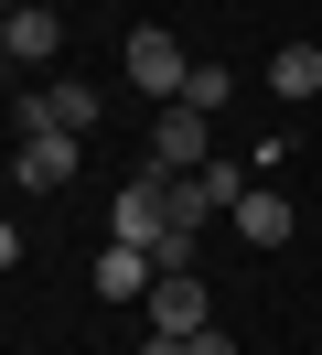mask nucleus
I'll use <instances>...</instances> for the list:
<instances>
[{
	"label": "nucleus",
	"mask_w": 322,
	"mask_h": 355,
	"mask_svg": "<svg viewBox=\"0 0 322 355\" xmlns=\"http://www.w3.org/2000/svg\"><path fill=\"white\" fill-rule=\"evenodd\" d=\"M75 162H86V140H75V130H21L11 183H21V194H54V183H75Z\"/></svg>",
	"instance_id": "obj_4"
},
{
	"label": "nucleus",
	"mask_w": 322,
	"mask_h": 355,
	"mask_svg": "<svg viewBox=\"0 0 322 355\" xmlns=\"http://www.w3.org/2000/svg\"><path fill=\"white\" fill-rule=\"evenodd\" d=\"M204 323H215L204 269H161V280H150V334H172V345H183V334H204Z\"/></svg>",
	"instance_id": "obj_1"
},
{
	"label": "nucleus",
	"mask_w": 322,
	"mask_h": 355,
	"mask_svg": "<svg viewBox=\"0 0 322 355\" xmlns=\"http://www.w3.org/2000/svg\"><path fill=\"white\" fill-rule=\"evenodd\" d=\"M183 355H236V345H226V323H204V334H183Z\"/></svg>",
	"instance_id": "obj_11"
},
{
	"label": "nucleus",
	"mask_w": 322,
	"mask_h": 355,
	"mask_svg": "<svg viewBox=\"0 0 322 355\" xmlns=\"http://www.w3.org/2000/svg\"><path fill=\"white\" fill-rule=\"evenodd\" d=\"M183 76H193V54L172 44V33H129V87H140V97H161V108H172Z\"/></svg>",
	"instance_id": "obj_5"
},
{
	"label": "nucleus",
	"mask_w": 322,
	"mask_h": 355,
	"mask_svg": "<svg viewBox=\"0 0 322 355\" xmlns=\"http://www.w3.org/2000/svg\"><path fill=\"white\" fill-rule=\"evenodd\" d=\"M215 162V119L204 108H161L150 119V173H204Z\"/></svg>",
	"instance_id": "obj_3"
},
{
	"label": "nucleus",
	"mask_w": 322,
	"mask_h": 355,
	"mask_svg": "<svg viewBox=\"0 0 322 355\" xmlns=\"http://www.w3.org/2000/svg\"><path fill=\"white\" fill-rule=\"evenodd\" d=\"M226 226H236V237H247V248H290V226H301V205L279 194V183H247Z\"/></svg>",
	"instance_id": "obj_6"
},
{
	"label": "nucleus",
	"mask_w": 322,
	"mask_h": 355,
	"mask_svg": "<svg viewBox=\"0 0 322 355\" xmlns=\"http://www.w3.org/2000/svg\"><path fill=\"white\" fill-rule=\"evenodd\" d=\"M322 87V44H279L269 54V97H312Z\"/></svg>",
	"instance_id": "obj_9"
},
{
	"label": "nucleus",
	"mask_w": 322,
	"mask_h": 355,
	"mask_svg": "<svg viewBox=\"0 0 322 355\" xmlns=\"http://www.w3.org/2000/svg\"><path fill=\"white\" fill-rule=\"evenodd\" d=\"M11 259H21V226H11V216H0V269H11Z\"/></svg>",
	"instance_id": "obj_12"
},
{
	"label": "nucleus",
	"mask_w": 322,
	"mask_h": 355,
	"mask_svg": "<svg viewBox=\"0 0 322 355\" xmlns=\"http://www.w3.org/2000/svg\"><path fill=\"white\" fill-rule=\"evenodd\" d=\"M226 97H236V76H226V65H193V76H183V97H172V108H204V119H215V108H226Z\"/></svg>",
	"instance_id": "obj_10"
},
{
	"label": "nucleus",
	"mask_w": 322,
	"mask_h": 355,
	"mask_svg": "<svg viewBox=\"0 0 322 355\" xmlns=\"http://www.w3.org/2000/svg\"><path fill=\"white\" fill-rule=\"evenodd\" d=\"M0 44H11V11H0ZM0 65H11V54H0Z\"/></svg>",
	"instance_id": "obj_14"
},
{
	"label": "nucleus",
	"mask_w": 322,
	"mask_h": 355,
	"mask_svg": "<svg viewBox=\"0 0 322 355\" xmlns=\"http://www.w3.org/2000/svg\"><path fill=\"white\" fill-rule=\"evenodd\" d=\"M11 108H21V130H97V119H107V97L97 87H75V76H54V87H33V97H11Z\"/></svg>",
	"instance_id": "obj_2"
},
{
	"label": "nucleus",
	"mask_w": 322,
	"mask_h": 355,
	"mask_svg": "<svg viewBox=\"0 0 322 355\" xmlns=\"http://www.w3.org/2000/svg\"><path fill=\"white\" fill-rule=\"evenodd\" d=\"M86 280H97V302H150V280H161V259H150V248H118V237H107Z\"/></svg>",
	"instance_id": "obj_7"
},
{
	"label": "nucleus",
	"mask_w": 322,
	"mask_h": 355,
	"mask_svg": "<svg viewBox=\"0 0 322 355\" xmlns=\"http://www.w3.org/2000/svg\"><path fill=\"white\" fill-rule=\"evenodd\" d=\"M54 44H64V22L33 0V11H11V44H0V54H11V65H54Z\"/></svg>",
	"instance_id": "obj_8"
},
{
	"label": "nucleus",
	"mask_w": 322,
	"mask_h": 355,
	"mask_svg": "<svg viewBox=\"0 0 322 355\" xmlns=\"http://www.w3.org/2000/svg\"><path fill=\"white\" fill-rule=\"evenodd\" d=\"M140 355H183V345H172V334H150V345H140Z\"/></svg>",
	"instance_id": "obj_13"
}]
</instances>
